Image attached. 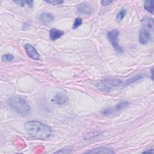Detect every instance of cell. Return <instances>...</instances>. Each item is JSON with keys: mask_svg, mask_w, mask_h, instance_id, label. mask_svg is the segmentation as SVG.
I'll return each mask as SVG.
<instances>
[{"mask_svg": "<svg viewBox=\"0 0 154 154\" xmlns=\"http://www.w3.org/2000/svg\"><path fill=\"white\" fill-rule=\"evenodd\" d=\"M143 78V76H141V75H137V76H133V77H132L131 79H129L127 81H126V84H131V83H133V82H136V81H138V80H140V79H141V78Z\"/></svg>", "mask_w": 154, "mask_h": 154, "instance_id": "17", "label": "cell"}, {"mask_svg": "<svg viewBox=\"0 0 154 154\" xmlns=\"http://www.w3.org/2000/svg\"><path fill=\"white\" fill-rule=\"evenodd\" d=\"M142 24L143 26V28L149 31H152L153 29V20L152 18L150 17H145L142 20Z\"/></svg>", "mask_w": 154, "mask_h": 154, "instance_id": "12", "label": "cell"}, {"mask_svg": "<svg viewBox=\"0 0 154 154\" xmlns=\"http://www.w3.org/2000/svg\"><path fill=\"white\" fill-rule=\"evenodd\" d=\"M26 4H27V5H28L29 7H32V5H33V1H26Z\"/></svg>", "mask_w": 154, "mask_h": 154, "instance_id": "23", "label": "cell"}, {"mask_svg": "<svg viewBox=\"0 0 154 154\" xmlns=\"http://www.w3.org/2000/svg\"><path fill=\"white\" fill-rule=\"evenodd\" d=\"M151 75H152V79H153V67L151 69Z\"/></svg>", "mask_w": 154, "mask_h": 154, "instance_id": "24", "label": "cell"}, {"mask_svg": "<svg viewBox=\"0 0 154 154\" xmlns=\"http://www.w3.org/2000/svg\"><path fill=\"white\" fill-rule=\"evenodd\" d=\"M52 102L60 106L66 105L68 102V96L64 91H57L53 97Z\"/></svg>", "mask_w": 154, "mask_h": 154, "instance_id": "6", "label": "cell"}, {"mask_svg": "<svg viewBox=\"0 0 154 154\" xmlns=\"http://www.w3.org/2000/svg\"><path fill=\"white\" fill-rule=\"evenodd\" d=\"M126 14V10L125 8H122V10H120L118 13L117 14V16H116V20L117 22L120 23L124 18V17L125 16Z\"/></svg>", "mask_w": 154, "mask_h": 154, "instance_id": "15", "label": "cell"}, {"mask_svg": "<svg viewBox=\"0 0 154 154\" xmlns=\"http://www.w3.org/2000/svg\"><path fill=\"white\" fill-rule=\"evenodd\" d=\"M7 103L11 108L22 116H26L31 112L30 106L20 97L11 96L7 99Z\"/></svg>", "mask_w": 154, "mask_h": 154, "instance_id": "2", "label": "cell"}, {"mask_svg": "<svg viewBox=\"0 0 154 154\" xmlns=\"http://www.w3.org/2000/svg\"><path fill=\"white\" fill-rule=\"evenodd\" d=\"M77 10L84 15H90L93 11V8L88 2H83L77 5Z\"/></svg>", "mask_w": 154, "mask_h": 154, "instance_id": "7", "label": "cell"}, {"mask_svg": "<svg viewBox=\"0 0 154 154\" xmlns=\"http://www.w3.org/2000/svg\"><path fill=\"white\" fill-rule=\"evenodd\" d=\"M64 34V32L61 30H59L55 28H52L50 31L49 35L52 40H56L58 38H60Z\"/></svg>", "mask_w": 154, "mask_h": 154, "instance_id": "13", "label": "cell"}, {"mask_svg": "<svg viewBox=\"0 0 154 154\" xmlns=\"http://www.w3.org/2000/svg\"><path fill=\"white\" fill-rule=\"evenodd\" d=\"M82 23V20L81 17H77L75 19V21H74V23L73 24V26H72V28L73 29H76L77 28H78L80 25H81Z\"/></svg>", "mask_w": 154, "mask_h": 154, "instance_id": "16", "label": "cell"}, {"mask_svg": "<svg viewBox=\"0 0 154 154\" xmlns=\"http://www.w3.org/2000/svg\"><path fill=\"white\" fill-rule=\"evenodd\" d=\"M119 35V32L117 29H113L107 34V37L112 45L114 51L119 54H123V51L122 48L120 47L118 43V37Z\"/></svg>", "mask_w": 154, "mask_h": 154, "instance_id": "4", "label": "cell"}, {"mask_svg": "<svg viewBox=\"0 0 154 154\" xmlns=\"http://www.w3.org/2000/svg\"><path fill=\"white\" fill-rule=\"evenodd\" d=\"M87 153H114L111 149H109L105 147H98L92 150L87 152Z\"/></svg>", "mask_w": 154, "mask_h": 154, "instance_id": "11", "label": "cell"}, {"mask_svg": "<svg viewBox=\"0 0 154 154\" xmlns=\"http://www.w3.org/2000/svg\"><path fill=\"white\" fill-rule=\"evenodd\" d=\"M25 51L29 57L33 60H38L40 59V55L37 52L35 48L30 44H26L25 46Z\"/></svg>", "mask_w": 154, "mask_h": 154, "instance_id": "8", "label": "cell"}, {"mask_svg": "<svg viewBox=\"0 0 154 154\" xmlns=\"http://www.w3.org/2000/svg\"><path fill=\"white\" fill-rule=\"evenodd\" d=\"M13 2L19 5L20 6H22V7H23L25 6V4H26V1H14Z\"/></svg>", "mask_w": 154, "mask_h": 154, "instance_id": "21", "label": "cell"}, {"mask_svg": "<svg viewBox=\"0 0 154 154\" xmlns=\"http://www.w3.org/2000/svg\"><path fill=\"white\" fill-rule=\"evenodd\" d=\"M72 151V149L69 147H66L63 149H60L58 151H57L55 153H70Z\"/></svg>", "mask_w": 154, "mask_h": 154, "instance_id": "18", "label": "cell"}, {"mask_svg": "<svg viewBox=\"0 0 154 154\" xmlns=\"http://www.w3.org/2000/svg\"><path fill=\"white\" fill-rule=\"evenodd\" d=\"M122 83L123 82L118 78H108L99 81L96 84V87L100 91L108 93L121 86Z\"/></svg>", "mask_w": 154, "mask_h": 154, "instance_id": "3", "label": "cell"}, {"mask_svg": "<svg viewBox=\"0 0 154 154\" xmlns=\"http://www.w3.org/2000/svg\"><path fill=\"white\" fill-rule=\"evenodd\" d=\"M48 4H51L54 5H61V4L63 3V1H45Z\"/></svg>", "mask_w": 154, "mask_h": 154, "instance_id": "20", "label": "cell"}, {"mask_svg": "<svg viewBox=\"0 0 154 154\" xmlns=\"http://www.w3.org/2000/svg\"><path fill=\"white\" fill-rule=\"evenodd\" d=\"M39 19L43 23L48 25L54 21V17L51 14L47 12H45L40 15Z\"/></svg>", "mask_w": 154, "mask_h": 154, "instance_id": "10", "label": "cell"}, {"mask_svg": "<svg viewBox=\"0 0 154 154\" xmlns=\"http://www.w3.org/2000/svg\"><path fill=\"white\" fill-rule=\"evenodd\" d=\"M128 105H129L128 102H126V101L122 102L119 103V104L116 105L114 107L106 108V109H105L102 110V114L104 116L112 115L114 114H116V113L122 111V109H123L124 108L127 107Z\"/></svg>", "mask_w": 154, "mask_h": 154, "instance_id": "5", "label": "cell"}, {"mask_svg": "<svg viewBox=\"0 0 154 154\" xmlns=\"http://www.w3.org/2000/svg\"><path fill=\"white\" fill-rule=\"evenodd\" d=\"M2 59L4 61H11L13 60V56L11 54H5L2 57Z\"/></svg>", "mask_w": 154, "mask_h": 154, "instance_id": "19", "label": "cell"}, {"mask_svg": "<svg viewBox=\"0 0 154 154\" xmlns=\"http://www.w3.org/2000/svg\"><path fill=\"white\" fill-rule=\"evenodd\" d=\"M112 2V1H107V0H104V1H102L100 2V3L103 5H108L109 4H111Z\"/></svg>", "mask_w": 154, "mask_h": 154, "instance_id": "22", "label": "cell"}, {"mask_svg": "<svg viewBox=\"0 0 154 154\" xmlns=\"http://www.w3.org/2000/svg\"><path fill=\"white\" fill-rule=\"evenodd\" d=\"M150 39V32L145 29H142L139 33L138 40L141 45H146Z\"/></svg>", "mask_w": 154, "mask_h": 154, "instance_id": "9", "label": "cell"}, {"mask_svg": "<svg viewBox=\"0 0 154 154\" xmlns=\"http://www.w3.org/2000/svg\"><path fill=\"white\" fill-rule=\"evenodd\" d=\"M24 128L30 136L38 140L47 139L52 135L51 129L38 121H29L25 124Z\"/></svg>", "mask_w": 154, "mask_h": 154, "instance_id": "1", "label": "cell"}, {"mask_svg": "<svg viewBox=\"0 0 154 154\" xmlns=\"http://www.w3.org/2000/svg\"><path fill=\"white\" fill-rule=\"evenodd\" d=\"M144 8L147 11L152 14L153 12V1L152 0L146 1L144 4Z\"/></svg>", "mask_w": 154, "mask_h": 154, "instance_id": "14", "label": "cell"}]
</instances>
